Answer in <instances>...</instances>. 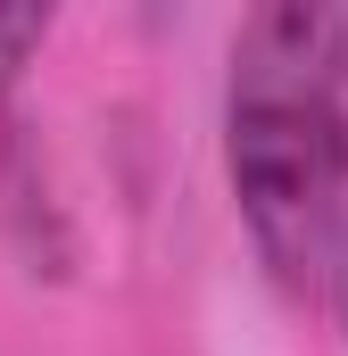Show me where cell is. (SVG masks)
I'll list each match as a JSON object with an SVG mask.
<instances>
[{
    "label": "cell",
    "mask_w": 348,
    "mask_h": 356,
    "mask_svg": "<svg viewBox=\"0 0 348 356\" xmlns=\"http://www.w3.org/2000/svg\"><path fill=\"white\" fill-rule=\"evenodd\" d=\"M224 182L265 282L348 340V0H274L232 33Z\"/></svg>",
    "instance_id": "obj_1"
},
{
    "label": "cell",
    "mask_w": 348,
    "mask_h": 356,
    "mask_svg": "<svg viewBox=\"0 0 348 356\" xmlns=\"http://www.w3.org/2000/svg\"><path fill=\"white\" fill-rule=\"evenodd\" d=\"M42 42H50V8H0V91L25 83Z\"/></svg>",
    "instance_id": "obj_2"
}]
</instances>
